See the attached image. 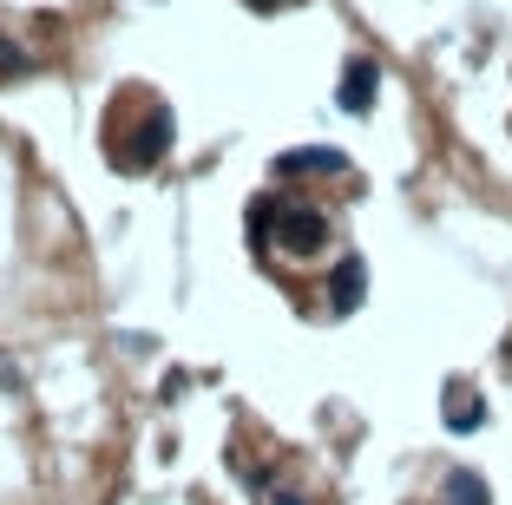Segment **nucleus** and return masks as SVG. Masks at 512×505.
Returning a JSON list of instances; mask_svg holds the SVG:
<instances>
[{"label":"nucleus","mask_w":512,"mask_h":505,"mask_svg":"<svg viewBox=\"0 0 512 505\" xmlns=\"http://www.w3.org/2000/svg\"><path fill=\"white\" fill-rule=\"evenodd\" d=\"M256 230H276V243H283L289 256H316L322 243H329V217L309 204H296V197H270V204H256Z\"/></svg>","instance_id":"f257e3e1"},{"label":"nucleus","mask_w":512,"mask_h":505,"mask_svg":"<svg viewBox=\"0 0 512 505\" xmlns=\"http://www.w3.org/2000/svg\"><path fill=\"white\" fill-rule=\"evenodd\" d=\"M171 132H178V125H171V112H165V105H151V112L125 138L112 132V164H119V171H151V164L171 151Z\"/></svg>","instance_id":"f03ea898"},{"label":"nucleus","mask_w":512,"mask_h":505,"mask_svg":"<svg viewBox=\"0 0 512 505\" xmlns=\"http://www.w3.org/2000/svg\"><path fill=\"white\" fill-rule=\"evenodd\" d=\"M342 171H348V158H342V151H329V145L283 151V158H276V178H342Z\"/></svg>","instance_id":"7ed1b4c3"},{"label":"nucleus","mask_w":512,"mask_h":505,"mask_svg":"<svg viewBox=\"0 0 512 505\" xmlns=\"http://www.w3.org/2000/svg\"><path fill=\"white\" fill-rule=\"evenodd\" d=\"M375 86H381V66H375V60H348V73H342V105H348V112H368V105H375Z\"/></svg>","instance_id":"20e7f679"},{"label":"nucleus","mask_w":512,"mask_h":505,"mask_svg":"<svg viewBox=\"0 0 512 505\" xmlns=\"http://www.w3.org/2000/svg\"><path fill=\"white\" fill-rule=\"evenodd\" d=\"M440 505H493V492H486L480 473H447V492H440Z\"/></svg>","instance_id":"39448f33"},{"label":"nucleus","mask_w":512,"mask_h":505,"mask_svg":"<svg viewBox=\"0 0 512 505\" xmlns=\"http://www.w3.org/2000/svg\"><path fill=\"white\" fill-rule=\"evenodd\" d=\"M362 283H368V269L348 256V263L335 269V309H355V302H362Z\"/></svg>","instance_id":"423d86ee"},{"label":"nucleus","mask_w":512,"mask_h":505,"mask_svg":"<svg viewBox=\"0 0 512 505\" xmlns=\"http://www.w3.org/2000/svg\"><path fill=\"white\" fill-rule=\"evenodd\" d=\"M447 427H480V401H473L467 387H453V394H447Z\"/></svg>","instance_id":"0eeeda50"},{"label":"nucleus","mask_w":512,"mask_h":505,"mask_svg":"<svg viewBox=\"0 0 512 505\" xmlns=\"http://www.w3.org/2000/svg\"><path fill=\"white\" fill-rule=\"evenodd\" d=\"M7 73H27V53H20V46H7V40H0V79H7Z\"/></svg>","instance_id":"6e6552de"},{"label":"nucleus","mask_w":512,"mask_h":505,"mask_svg":"<svg viewBox=\"0 0 512 505\" xmlns=\"http://www.w3.org/2000/svg\"><path fill=\"white\" fill-rule=\"evenodd\" d=\"M270 505H309V499H296V492H270Z\"/></svg>","instance_id":"1a4fd4ad"},{"label":"nucleus","mask_w":512,"mask_h":505,"mask_svg":"<svg viewBox=\"0 0 512 505\" xmlns=\"http://www.w3.org/2000/svg\"><path fill=\"white\" fill-rule=\"evenodd\" d=\"M250 7H256V14H270V7H289V0H250Z\"/></svg>","instance_id":"9d476101"}]
</instances>
